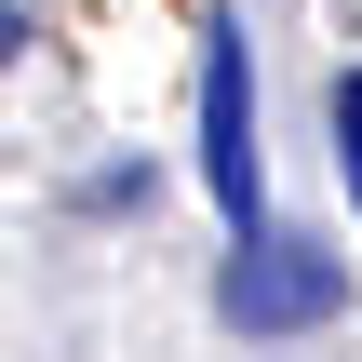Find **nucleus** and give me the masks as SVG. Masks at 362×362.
Returning a JSON list of instances; mask_svg holds the SVG:
<instances>
[{
	"label": "nucleus",
	"instance_id": "1",
	"mask_svg": "<svg viewBox=\"0 0 362 362\" xmlns=\"http://www.w3.org/2000/svg\"><path fill=\"white\" fill-rule=\"evenodd\" d=\"M215 309H228L242 336H309V322H336V309H349V255H322V242H255V228H242V255H228Z\"/></svg>",
	"mask_w": 362,
	"mask_h": 362
},
{
	"label": "nucleus",
	"instance_id": "2",
	"mask_svg": "<svg viewBox=\"0 0 362 362\" xmlns=\"http://www.w3.org/2000/svg\"><path fill=\"white\" fill-rule=\"evenodd\" d=\"M202 188H215L228 228H255V202H269V175H255V67H242V13L202 27Z\"/></svg>",
	"mask_w": 362,
	"mask_h": 362
},
{
	"label": "nucleus",
	"instance_id": "3",
	"mask_svg": "<svg viewBox=\"0 0 362 362\" xmlns=\"http://www.w3.org/2000/svg\"><path fill=\"white\" fill-rule=\"evenodd\" d=\"M336 161H349V188H362V67H336Z\"/></svg>",
	"mask_w": 362,
	"mask_h": 362
},
{
	"label": "nucleus",
	"instance_id": "4",
	"mask_svg": "<svg viewBox=\"0 0 362 362\" xmlns=\"http://www.w3.org/2000/svg\"><path fill=\"white\" fill-rule=\"evenodd\" d=\"M13 54H27V13H13V0H0V67H13Z\"/></svg>",
	"mask_w": 362,
	"mask_h": 362
}]
</instances>
